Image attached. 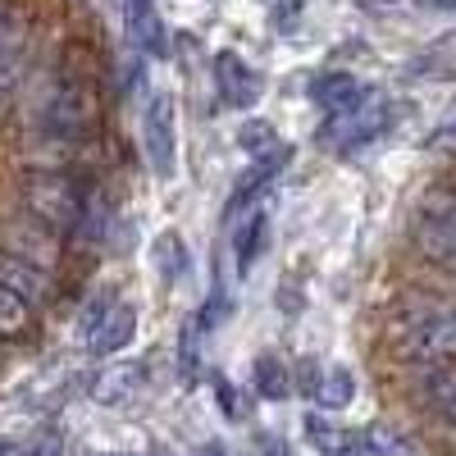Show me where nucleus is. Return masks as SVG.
<instances>
[{"instance_id":"nucleus-1","label":"nucleus","mask_w":456,"mask_h":456,"mask_svg":"<svg viewBox=\"0 0 456 456\" xmlns=\"http://www.w3.org/2000/svg\"><path fill=\"white\" fill-rule=\"evenodd\" d=\"M388 338L402 361H415V365L456 361V297L452 292H406L388 320Z\"/></svg>"},{"instance_id":"nucleus-2","label":"nucleus","mask_w":456,"mask_h":456,"mask_svg":"<svg viewBox=\"0 0 456 456\" xmlns=\"http://www.w3.org/2000/svg\"><path fill=\"white\" fill-rule=\"evenodd\" d=\"M19 201L37 224L60 238L83 233L87 210H92V192L69 169H28L19 178Z\"/></svg>"},{"instance_id":"nucleus-3","label":"nucleus","mask_w":456,"mask_h":456,"mask_svg":"<svg viewBox=\"0 0 456 456\" xmlns=\"http://www.w3.org/2000/svg\"><path fill=\"white\" fill-rule=\"evenodd\" d=\"M415 251L425 260H434L438 270L456 274V187H434L415 206V224H411Z\"/></svg>"},{"instance_id":"nucleus-4","label":"nucleus","mask_w":456,"mask_h":456,"mask_svg":"<svg viewBox=\"0 0 456 456\" xmlns=\"http://www.w3.org/2000/svg\"><path fill=\"white\" fill-rule=\"evenodd\" d=\"M42 124L60 142H87V133L96 128V92H92V83L83 78V73L64 69V78H60V87H55V96H51V105L42 114Z\"/></svg>"},{"instance_id":"nucleus-5","label":"nucleus","mask_w":456,"mask_h":456,"mask_svg":"<svg viewBox=\"0 0 456 456\" xmlns=\"http://www.w3.org/2000/svg\"><path fill=\"white\" fill-rule=\"evenodd\" d=\"M388 124H393V105H388L384 96L365 92L352 110H338V114H329V124L320 128V137H324V146L352 151V146L374 142L379 133H388Z\"/></svg>"},{"instance_id":"nucleus-6","label":"nucleus","mask_w":456,"mask_h":456,"mask_svg":"<svg viewBox=\"0 0 456 456\" xmlns=\"http://www.w3.org/2000/svg\"><path fill=\"white\" fill-rule=\"evenodd\" d=\"M137 333V306L133 301H114V297H96L92 311L83 320V342L92 356H119Z\"/></svg>"},{"instance_id":"nucleus-7","label":"nucleus","mask_w":456,"mask_h":456,"mask_svg":"<svg viewBox=\"0 0 456 456\" xmlns=\"http://www.w3.org/2000/svg\"><path fill=\"white\" fill-rule=\"evenodd\" d=\"M142 146H146V160L156 169V178H174V160H178V137H174V96L156 92L146 105V119H142Z\"/></svg>"},{"instance_id":"nucleus-8","label":"nucleus","mask_w":456,"mask_h":456,"mask_svg":"<svg viewBox=\"0 0 456 456\" xmlns=\"http://www.w3.org/2000/svg\"><path fill=\"white\" fill-rule=\"evenodd\" d=\"M119 14H124L128 42L142 55H156V60L169 55V32H165V19L156 14V0H119Z\"/></svg>"},{"instance_id":"nucleus-9","label":"nucleus","mask_w":456,"mask_h":456,"mask_svg":"<svg viewBox=\"0 0 456 456\" xmlns=\"http://www.w3.org/2000/svg\"><path fill=\"white\" fill-rule=\"evenodd\" d=\"M215 83H219V101L228 110H247L260 96V73L242 55H233V51L215 55Z\"/></svg>"},{"instance_id":"nucleus-10","label":"nucleus","mask_w":456,"mask_h":456,"mask_svg":"<svg viewBox=\"0 0 456 456\" xmlns=\"http://www.w3.org/2000/svg\"><path fill=\"white\" fill-rule=\"evenodd\" d=\"M0 288L14 292L23 306H42V301H51L55 283L46 270H37L32 260H19L14 251H0Z\"/></svg>"},{"instance_id":"nucleus-11","label":"nucleus","mask_w":456,"mask_h":456,"mask_svg":"<svg viewBox=\"0 0 456 456\" xmlns=\"http://www.w3.org/2000/svg\"><path fill=\"white\" fill-rule=\"evenodd\" d=\"M288 156H292L288 146L270 151V156H256V160H251V169H242V174H238V183H233V192H228V215H238L247 201H256V197L265 192V187L274 183V174L288 165Z\"/></svg>"},{"instance_id":"nucleus-12","label":"nucleus","mask_w":456,"mask_h":456,"mask_svg":"<svg viewBox=\"0 0 456 456\" xmlns=\"http://www.w3.org/2000/svg\"><path fill=\"white\" fill-rule=\"evenodd\" d=\"M306 443L320 456H356L361 452V434L342 429L338 420H324V415H306Z\"/></svg>"},{"instance_id":"nucleus-13","label":"nucleus","mask_w":456,"mask_h":456,"mask_svg":"<svg viewBox=\"0 0 456 456\" xmlns=\"http://www.w3.org/2000/svg\"><path fill=\"white\" fill-rule=\"evenodd\" d=\"M365 96V87L352 78V73H320L311 83V101L324 110V114H338V110H352L356 101Z\"/></svg>"},{"instance_id":"nucleus-14","label":"nucleus","mask_w":456,"mask_h":456,"mask_svg":"<svg viewBox=\"0 0 456 456\" xmlns=\"http://www.w3.org/2000/svg\"><path fill=\"white\" fill-rule=\"evenodd\" d=\"M137 388H142V365H137V361H124V365H114V370H105V374L96 379L92 397H96L101 406H124Z\"/></svg>"},{"instance_id":"nucleus-15","label":"nucleus","mask_w":456,"mask_h":456,"mask_svg":"<svg viewBox=\"0 0 456 456\" xmlns=\"http://www.w3.org/2000/svg\"><path fill=\"white\" fill-rule=\"evenodd\" d=\"M265 242H270V210H265V201L256 206V215L247 224H238V233H233V256H238V270L247 274L256 256L265 251Z\"/></svg>"},{"instance_id":"nucleus-16","label":"nucleus","mask_w":456,"mask_h":456,"mask_svg":"<svg viewBox=\"0 0 456 456\" xmlns=\"http://www.w3.org/2000/svg\"><path fill=\"white\" fill-rule=\"evenodd\" d=\"M311 397H315L324 411H342V406H347V402L356 397V379H352V370H342V365L320 370V379H315Z\"/></svg>"},{"instance_id":"nucleus-17","label":"nucleus","mask_w":456,"mask_h":456,"mask_svg":"<svg viewBox=\"0 0 456 456\" xmlns=\"http://www.w3.org/2000/svg\"><path fill=\"white\" fill-rule=\"evenodd\" d=\"M420 397H425L438 415L456 402V361H438V365L425 370V379H420Z\"/></svg>"},{"instance_id":"nucleus-18","label":"nucleus","mask_w":456,"mask_h":456,"mask_svg":"<svg viewBox=\"0 0 456 456\" xmlns=\"http://www.w3.org/2000/svg\"><path fill=\"white\" fill-rule=\"evenodd\" d=\"M256 388H260V397H270V402H283L292 393V374H288V365L274 352L256 356Z\"/></svg>"},{"instance_id":"nucleus-19","label":"nucleus","mask_w":456,"mask_h":456,"mask_svg":"<svg viewBox=\"0 0 456 456\" xmlns=\"http://www.w3.org/2000/svg\"><path fill=\"white\" fill-rule=\"evenodd\" d=\"M23 32H10V28H0V101H5L19 83V73H23Z\"/></svg>"},{"instance_id":"nucleus-20","label":"nucleus","mask_w":456,"mask_h":456,"mask_svg":"<svg viewBox=\"0 0 456 456\" xmlns=\"http://www.w3.org/2000/svg\"><path fill=\"white\" fill-rule=\"evenodd\" d=\"M156 274H160V283H178L183 274H187V247H183V238L178 233H160L156 238Z\"/></svg>"},{"instance_id":"nucleus-21","label":"nucleus","mask_w":456,"mask_h":456,"mask_svg":"<svg viewBox=\"0 0 456 456\" xmlns=\"http://www.w3.org/2000/svg\"><path fill=\"white\" fill-rule=\"evenodd\" d=\"M361 452L365 456H411V443L388 425H370V429H361Z\"/></svg>"},{"instance_id":"nucleus-22","label":"nucleus","mask_w":456,"mask_h":456,"mask_svg":"<svg viewBox=\"0 0 456 456\" xmlns=\"http://www.w3.org/2000/svg\"><path fill=\"white\" fill-rule=\"evenodd\" d=\"M28 329H32V306H23L14 292L0 288V338H23Z\"/></svg>"},{"instance_id":"nucleus-23","label":"nucleus","mask_w":456,"mask_h":456,"mask_svg":"<svg viewBox=\"0 0 456 456\" xmlns=\"http://www.w3.org/2000/svg\"><path fill=\"white\" fill-rule=\"evenodd\" d=\"M238 142H242V151L256 160V156H270V151H279L283 142H279V133H274V124H265V119H251V124H242L238 128Z\"/></svg>"},{"instance_id":"nucleus-24","label":"nucleus","mask_w":456,"mask_h":456,"mask_svg":"<svg viewBox=\"0 0 456 456\" xmlns=\"http://www.w3.org/2000/svg\"><path fill=\"white\" fill-rule=\"evenodd\" d=\"M19 456H64V438L60 434H37L32 443H23Z\"/></svg>"},{"instance_id":"nucleus-25","label":"nucleus","mask_w":456,"mask_h":456,"mask_svg":"<svg viewBox=\"0 0 456 456\" xmlns=\"http://www.w3.org/2000/svg\"><path fill=\"white\" fill-rule=\"evenodd\" d=\"M215 393H219V411L228 415V420H238V415H242V402H238V388H233V384H224V379H219V384H215Z\"/></svg>"},{"instance_id":"nucleus-26","label":"nucleus","mask_w":456,"mask_h":456,"mask_svg":"<svg viewBox=\"0 0 456 456\" xmlns=\"http://www.w3.org/2000/svg\"><path fill=\"white\" fill-rule=\"evenodd\" d=\"M251 456H292V447H288L279 434H260L256 447H251Z\"/></svg>"},{"instance_id":"nucleus-27","label":"nucleus","mask_w":456,"mask_h":456,"mask_svg":"<svg viewBox=\"0 0 456 456\" xmlns=\"http://www.w3.org/2000/svg\"><path fill=\"white\" fill-rule=\"evenodd\" d=\"M356 10H370V14H388V10H397L402 0H352Z\"/></svg>"},{"instance_id":"nucleus-28","label":"nucleus","mask_w":456,"mask_h":456,"mask_svg":"<svg viewBox=\"0 0 456 456\" xmlns=\"http://www.w3.org/2000/svg\"><path fill=\"white\" fill-rule=\"evenodd\" d=\"M192 456H238V452L228 447V443H201V447H197Z\"/></svg>"},{"instance_id":"nucleus-29","label":"nucleus","mask_w":456,"mask_h":456,"mask_svg":"<svg viewBox=\"0 0 456 456\" xmlns=\"http://www.w3.org/2000/svg\"><path fill=\"white\" fill-rule=\"evenodd\" d=\"M420 10H456V0H415Z\"/></svg>"},{"instance_id":"nucleus-30","label":"nucleus","mask_w":456,"mask_h":456,"mask_svg":"<svg viewBox=\"0 0 456 456\" xmlns=\"http://www.w3.org/2000/svg\"><path fill=\"white\" fill-rule=\"evenodd\" d=\"M443 425H447V429H452V434H456V402H452V406H447V411H443Z\"/></svg>"},{"instance_id":"nucleus-31","label":"nucleus","mask_w":456,"mask_h":456,"mask_svg":"<svg viewBox=\"0 0 456 456\" xmlns=\"http://www.w3.org/2000/svg\"><path fill=\"white\" fill-rule=\"evenodd\" d=\"M0 28H5V0H0Z\"/></svg>"},{"instance_id":"nucleus-32","label":"nucleus","mask_w":456,"mask_h":456,"mask_svg":"<svg viewBox=\"0 0 456 456\" xmlns=\"http://www.w3.org/2000/svg\"><path fill=\"white\" fill-rule=\"evenodd\" d=\"M101 456H133V452H101Z\"/></svg>"},{"instance_id":"nucleus-33","label":"nucleus","mask_w":456,"mask_h":456,"mask_svg":"<svg viewBox=\"0 0 456 456\" xmlns=\"http://www.w3.org/2000/svg\"><path fill=\"white\" fill-rule=\"evenodd\" d=\"M0 456H10V447H5V443H0Z\"/></svg>"}]
</instances>
